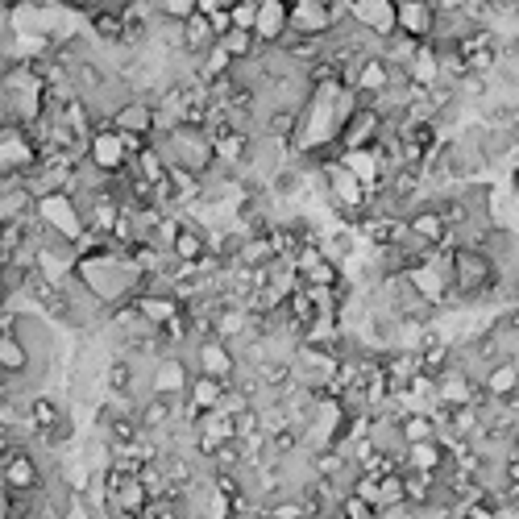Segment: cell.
I'll use <instances>...</instances> for the list:
<instances>
[{"instance_id": "6da1fadb", "label": "cell", "mask_w": 519, "mask_h": 519, "mask_svg": "<svg viewBox=\"0 0 519 519\" xmlns=\"http://www.w3.org/2000/svg\"><path fill=\"white\" fill-rule=\"evenodd\" d=\"M42 453H46V449L13 445L5 457H0V486L13 490V495H30V490H38V486L46 482Z\"/></svg>"}, {"instance_id": "7a4b0ae2", "label": "cell", "mask_w": 519, "mask_h": 519, "mask_svg": "<svg viewBox=\"0 0 519 519\" xmlns=\"http://www.w3.org/2000/svg\"><path fill=\"white\" fill-rule=\"evenodd\" d=\"M187 358V366H191V374H208V378H221V382H233V374H237V353H233V345L229 341H221V337H204V341H191V349L183 353Z\"/></svg>"}, {"instance_id": "3957f363", "label": "cell", "mask_w": 519, "mask_h": 519, "mask_svg": "<svg viewBox=\"0 0 519 519\" xmlns=\"http://www.w3.org/2000/svg\"><path fill=\"white\" fill-rule=\"evenodd\" d=\"M382 129H387V121H382L370 104H358V108L349 113V121L341 125L337 142H341V150H370V146H378Z\"/></svg>"}, {"instance_id": "277c9868", "label": "cell", "mask_w": 519, "mask_h": 519, "mask_svg": "<svg viewBox=\"0 0 519 519\" xmlns=\"http://www.w3.org/2000/svg\"><path fill=\"white\" fill-rule=\"evenodd\" d=\"M287 30L308 34V38H324L333 30V13L324 0H287Z\"/></svg>"}, {"instance_id": "5b68a950", "label": "cell", "mask_w": 519, "mask_h": 519, "mask_svg": "<svg viewBox=\"0 0 519 519\" xmlns=\"http://www.w3.org/2000/svg\"><path fill=\"white\" fill-rule=\"evenodd\" d=\"M395 30L428 42L436 30V0H395Z\"/></svg>"}, {"instance_id": "8992f818", "label": "cell", "mask_w": 519, "mask_h": 519, "mask_svg": "<svg viewBox=\"0 0 519 519\" xmlns=\"http://www.w3.org/2000/svg\"><path fill=\"white\" fill-rule=\"evenodd\" d=\"M108 125H113L117 133H138V138L150 142V138H154V100L133 92V96L117 108V113H113V121H108Z\"/></svg>"}, {"instance_id": "52a82bcc", "label": "cell", "mask_w": 519, "mask_h": 519, "mask_svg": "<svg viewBox=\"0 0 519 519\" xmlns=\"http://www.w3.org/2000/svg\"><path fill=\"white\" fill-rule=\"evenodd\" d=\"M208 250H212L208 229H204L200 221H191V216H179L175 237H171V258H175V262H200Z\"/></svg>"}, {"instance_id": "ba28073f", "label": "cell", "mask_w": 519, "mask_h": 519, "mask_svg": "<svg viewBox=\"0 0 519 519\" xmlns=\"http://www.w3.org/2000/svg\"><path fill=\"white\" fill-rule=\"evenodd\" d=\"M191 387V366L183 353H158L154 362V395H187Z\"/></svg>"}, {"instance_id": "9c48e42d", "label": "cell", "mask_w": 519, "mask_h": 519, "mask_svg": "<svg viewBox=\"0 0 519 519\" xmlns=\"http://www.w3.org/2000/svg\"><path fill=\"white\" fill-rule=\"evenodd\" d=\"M449 466H453V457L445 453L441 441H420V445H407V449H403V470H416V474H428V478H441Z\"/></svg>"}, {"instance_id": "30bf717a", "label": "cell", "mask_w": 519, "mask_h": 519, "mask_svg": "<svg viewBox=\"0 0 519 519\" xmlns=\"http://www.w3.org/2000/svg\"><path fill=\"white\" fill-rule=\"evenodd\" d=\"M287 34V0H258V17H254V38L262 46H279Z\"/></svg>"}, {"instance_id": "8fae6325", "label": "cell", "mask_w": 519, "mask_h": 519, "mask_svg": "<svg viewBox=\"0 0 519 519\" xmlns=\"http://www.w3.org/2000/svg\"><path fill=\"white\" fill-rule=\"evenodd\" d=\"M225 391H229V382L208 378V374H191V387H187V407H191V416H200V412H221Z\"/></svg>"}, {"instance_id": "7c38bea8", "label": "cell", "mask_w": 519, "mask_h": 519, "mask_svg": "<svg viewBox=\"0 0 519 519\" xmlns=\"http://www.w3.org/2000/svg\"><path fill=\"white\" fill-rule=\"evenodd\" d=\"M216 46V30H212V17L208 13H187L183 17V54L187 59H200L204 50H212Z\"/></svg>"}, {"instance_id": "4fadbf2b", "label": "cell", "mask_w": 519, "mask_h": 519, "mask_svg": "<svg viewBox=\"0 0 519 519\" xmlns=\"http://www.w3.org/2000/svg\"><path fill=\"white\" fill-rule=\"evenodd\" d=\"M67 416H71V412H67V407H63L59 399H54V395H34V399H30V407H25V420H30L38 432L54 428L59 420H67Z\"/></svg>"}, {"instance_id": "5bb4252c", "label": "cell", "mask_w": 519, "mask_h": 519, "mask_svg": "<svg viewBox=\"0 0 519 519\" xmlns=\"http://www.w3.org/2000/svg\"><path fill=\"white\" fill-rule=\"evenodd\" d=\"M482 391H486V395H495V399L519 391V366H515V362H495V366H490V370L482 374Z\"/></svg>"}, {"instance_id": "9a60e30c", "label": "cell", "mask_w": 519, "mask_h": 519, "mask_svg": "<svg viewBox=\"0 0 519 519\" xmlns=\"http://www.w3.org/2000/svg\"><path fill=\"white\" fill-rule=\"evenodd\" d=\"M0 374H9V378L30 374V349L17 341V333H5V337H0Z\"/></svg>"}, {"instance_id": "2e32d148", "label": "cell", "mask_w": 519, "mask_h": 519, "mask_svg": "<svg viewBox=\"0 0 519 519\" xmlns=\"http://www.w3.org/2000/svg\"><path fill=\"white\" fill-rule=\"evenodd\" d=\"M399 432H403V445L436 441V420H432V412H407V416H399Z\"/></svg>"}, {"instance_id": "e0dca14e", "label": "cell", "mask_w": 519, "mask_h": 519, "mask_svg": "<svg viewBox=\"0 0 519 519\" xmlns=\"http://www.w3.org/2000/svg\"><path fill=\"white\" fill-rule=\"evenodd\" d=\"M221 46L229 50V59H233V63L254 59V54L262 50V42L254 38V30H229V34H221Z\"/></svg>"}, {"instance_id": "ac0fdd59", "label": "cell", "mask_w": 519, "mask_h": 519, "mask_svg": "<svg viewBox=\"0 0 519 519\" xmlns=\"http://www.w3.org/2000/svg\"><path fill=\"white\" fill-rule=\"evenodd\" d=\"M229 17H233V30H254L258 0H229Z\"/></svg>"}, {"instance_id": "d6986e66", "label": "cell", "mask_w": 519, "mask_h": 519, "mask_svg": "<svg viewBox=\"0 0 519 519\" xmlns=\"http://www.w3.org/2000/svg\"><path fill=\"white\" fill-rule=\"evenodd\" d=\"M382 511L374 507V503H366L362 495H349V499H341V519H378Z\"/></svg>"}]
</instances>
